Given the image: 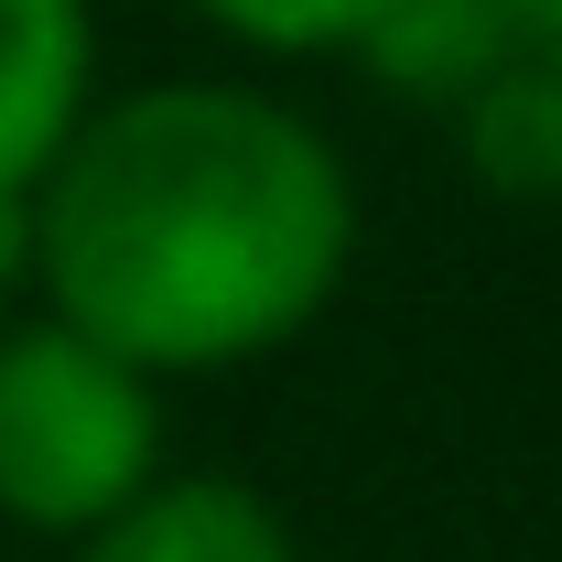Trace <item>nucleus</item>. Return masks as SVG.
<instances>
[{"instance_id": "obj_1", "label": "nucleus", "mask_w": 562, "mask_h": 562, "mask_svg": "<svg viewBox=\"0 0 562 562\" xmlns=\"http://www.w3.org/2000/svg\"><path fill=\"white\" fill-rule=\"evenodd\" d=\"M357 271V173L249 76H151L87 109L33 195L44 314L151 390L260 368L325 325Z\"/></svg>"}, {"instance_id": "obj_2", "label": "nucleus", "mask_w": 562, "mask_h": 562, "mask_svg": "<svg viewBox=\"0 0 562 562\" xmlns=\"http://www.w3.org/2000/svg\"><path fill=\"white\" fill-rule=\"evenodd\" d=\"M173 412L131 357L76 336L55 314L0 325V519L33 541H87L131 497H151L173 465Z\"/></svg>"}, {"instance_id": "obj_3", "label": "nucleus", "mask_w": 562, "mask_h": 562, "mask_svg": "<svg viewBox=\"0 0 562 562\" xmlns=\"http://www.w3.org/2000/svg\"><path fill=\"white\" fill-rule=\"evenodd\" d=\"M98 98V0H0V195H44Z\"/></svg>"}, {"instance_id": "obj_4", "label": "nucleus", "mask_w": 562, "mask_h": 562, "mask_svg": "<svg viewBox=\"0 0 562 562\" xmlns=\"http://www.w3.org/2000/svg\"><path fill=\"white\" fill-rule=\"evenodd\" d=\"M66 562H303L281 497H260L249 476H162L151 497H131L109 530H87Z\"/></svg>"}, {"instance_id": "obj_5", "label": "nucleus", "mask_w": 562, "mask_h": 562, "mask_svg": "<svg viewBox=\"0 0 562 562\" xmlns=\"http://www.w3.org/2000/svg\"><path fill=\"white\" fill-rule=\"evenodd\" d=\"M347 66L368 76V87H390V98H412V109L465 120L508 66H530V44H519V22H508L497 0H390L379 33L357 44Z\"/></svg>"}, {"instance_id": "obj_6", "label": "nucleus", "mask_w": 562, "mask_h": 562, "mask_svg": "<svg viewBox=\"0 0 562 562\" xmlns=\"http://www.w3.org/2000/svg\"><path fill=\"white\" fill-rule=\"evenodd\" d=\"M454 151L487 195H519V206H562V55H530L508 66L454 120Z\"/></svg>"}, {"instance_id": "obj_7", "label": "nucleus", "mask_w": 562, "mask_h": 562, "mask_svg": "<svg viewBox=\"0 0 562 562\" xmlns=\"http://www.w3.org/2000/svg\"><path fill=\"white\" fill-rule=\"evenodd\" d=\"M206 33H227L238 55H271V66H314V55H357L379 33L390 0H184Z\"/></svg>"}, {"instance_id": "obj_8", "label": "nucleus", "mask_w": 562, "mask_h": 562, "mask_svg": "<svg viewBox=\"0 0 562 562\" xmlns=\"http://www.w3.org/2000/svg\"><path fill=\"white\" fill-rule=\"evenodd\" d=\"M508 22H519V44L530 55H562V0H497Z\"/></svg>"}]
</instances>
